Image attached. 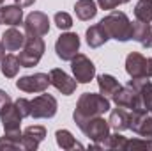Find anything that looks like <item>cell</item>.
I'll list each match as a JSON object with an SVG mask.
<instances>
[{"instance_id": "3", "label": "cell", "mask_w": 152, "mask_h": 151, "mask_svg": "<svg viewBox=\"0 0 152 151\" xmlns=\"http://www.w3.org/2000/svg\"><path fill=\"white\" fill-rule=\"evenodd\" d=\"M78 128L94 142L90 148H96V150L103 148V142H104V141L108 139V135H110V124H108V121L103 119V115L90 117V119L83 121Z\"/></svg>"}, {"instance_id": "23", "label": "cell", "mask_w": 152, "mask_h": 151, "mask_svg": "<svg viewBox=\"0 0 152 151\" xmlns=\"http://www.w3.org/2000/svg\"><path fill=\"white\" fill-rule=\"evenodd\" d=\"M97 85H99V93L103 96H113L115 93L120 89V82L112 75H99L97 76Z\"/></svg>"}, {"instance_id": "8", "label": "cell", "mask_w": 152, "mask_h": 151, "mask_svg": "<svg viewBox=\"0 0 152 151\" xmlns=\"http://www.w3.org/2000/svg\"><path fill=\"white\" fill-rule=\"evenodd\" d=\"M71 70L78 84H88L96 76V66L85 53H76L71 61Z\"/></svg>"}, {"instance_id": "1", "label": "cell", "mask_w": 152, "mask_h": 151, "mask_svg": "<svg viewBox=\"0 0 152 151\" xmlns=\"http://www.w3.org/2000/svg\"><path fill=\"white\" fill-rule=\"evenodd\" d=\"M112 103L106 96H103L101 93L96 94V93H83L80 98H78V103H76V109L73 112L75 117V123L80 126L83 121L90 119V117H96V115H103L110 110Z\"/></svg>"}, {"instance_id": "10", "label": "cell", "mask_w": 152, "mask_h": 151, "mask_svg": "<svg viewBox=\"0 0 152 151\" xmlns=\"http://www.w3.org/2000/svg\"><path fill=\"white\" fill-rule=\"evenodd\" d=\"M50 85H51L50 75L46 73H34L16 80V87L23 93H44Z\"/></svg>"}, {"instance_id": "33", "label": "cell", "mask_w": 152, "mask_h": 151, "mask_svg": "<svg viewBox=\"0 0 152 151\" xmlns=\"http://www.w3.org/2000/svg\"><path fill=\"white\" fill-rule=\"evenodd\" d=\"M34 2H36V0H14V4L20 5L21 9H23V7H30V5H34Z\"/></svg>"}, {"instance_id": "22", "label": "cell", "mask_w": 152, "mask_h": 151, "mask_svg": "<svg viewBox=\"0 0 152 151\" xmlns=\"http://www.w3.org/2000/svg\"><path fill=\"white\" fill-rule=\"evenodd\" d=\"M20 68H21V62H20L18 55H12V53H7L0 62V71L5 78H14L18 75Z\"/></svg>"}, {"instance_id": "6", "label": "cell", "mask_w": 152, "mask_h": 151, "mask_svg": "<svg viewBox=\"0 0 152 151\" xmlns=\"http://www.w3.org/2000/svg\"><path fill=\"white\" fill-rule=\"evenodd\" d=\"M80 50V36L76 32H64L60 34L57 43H55V52H57V57L62 59V61H73L76 53Z\"/></svg>"}, {"instance_id": "30", "label": "cell", "mask_w": 152, "mask_h": 151, "mask_svg": "<svg viewBox=\"0 0 152 151\" xmlns=\"http://www.w3.org/2000/svg\"><path fill=\"white\" fill-rule=\"evenodd\" d=\"M14 105H16V109H18V112H20L21 117H30V112H32L30 100H27V98H18V100L14 101Z\"/></svg>"}, {"instance_id": "24", "label": "cell", "mask_w": 152, "mask_h": 151, "mask_svg": "<svg viewBox=\"0 0 152 151\" xmlns=\"http://www.w3.org/2000/svg\"><path fill=\"white\" fill-rule=\"evenodd\" d=\"M55 139H57L58 148H62V150H66V151H69V150H83V146H81L75 137H73V133H71L69 130H57Z\"/></svg>"}, {"instance_id": "29", "label": "cell", "mask_w": 152, "mask_h": 151, "mask_svg": "<svg viewBox=\"0 0 152 151\" xmlns=\"http://www.w3.org/2000/svg\"><path fill=\"white\" fill-rule=\"evenodd\" d=\"M55 25L60 29V30H69L71 27H73V18H71V14L69 13H64V11H60V13H57L55 14Z\"/></svg>"}, {"instance_id": "19", "label": "cell", "mask_w": 152, "mask_h": 151, "mask_svg": "<svg viewBox=\"0 0 152 151\" xmlns=\"http://www.w3.org/2000/svg\"><path fill=\"white\" fill-rule=\"evenodd\" d=\"M85 39H87V44H88L90 48H99V46H103V44L110 39V36L106 34V30L103 29L101 23H96V25H92V27L87 29Z\"/></svg>"}, {"instance_id": "4", "label": "cell", "mask_w": 152, "mask_h": 151, "mask_svg": "<svg viewBox=\"0 0 152 151\" xmlns=\"http://www.w3.org/2000/svg\"><path fill=\"white\" fill-rule=\"evenodd\" d=\"M44 41L41 36H30V34H25V44L18 55L20 62H21V68H34L37 66L42 53H44Z\"/></svg>"}, {"instance_id": "5", "label": "cell", "mask_w": 152, "mask_h": 151, "mask_svg": "<svg viewBox=\"0 0 152 151\" xmlns=\"http://www.w3.org/2000/svg\"><path fill=\"white\" fill-rule=\"evenodd\" d=\"M126 71L131 78H152V59L131 52L126 57Z\"/></svg>"}, {"instance_id": "35", "label": "cell", "mask_w": 152, "mask_h": 151, "mask_svg": "<svg viewBox=\"0 0 152 151\" xmlns=\"http://www.w3.org/2000/svg\"><path fill=\"white\" fill-rule=\"evenodd\" d=\"M2 4H4V0H0V5H2Z\"/></svg>"}, {"instance_id": "20", "label": "cell", "mask_w": 152, "mask_h": 151, "mask_svg": "<svg viewBox=\"0 0 152 151\" xmlns=\"http://www.w3.org/2000/svg\"><path fill=\"white\" fill-rule=\"evenodd\" d=\"M129 112H131V110H127V109H124V107L113 109L112 114H110V119H108L110 128H113L115 132L129 130Z\"/></svg>"}, {"instance_id": "17", "label": "cell", "mask_w": 152, "mask_h": 151, "mask_svg": "<svg viewBox=\"0 0 152 151\" xmlns=\"http://www.w3.org/2000/svg\"><path fill=\"white\" fill-rule=\"evenodd\" d=\"M131 39L138 41L142 46L145 48H152V27L151 23H145V21H133V36Z\"/></svg>"}, {"instance_id": "31", "label": "cell", "mask_w": 152, "mask_h": 151, "mask_svg": "<svg viewBox=\"0 0 152 151\" xmlns=\"http://www.w3.org/2000/svg\"><path fill=\"white\" fill-rule=\"evenodd\" d=\"M96 2H97V5H99L101 9L113 11V9H117L118 5H122V4H127L129 0H96Z\"/></svg>"}, {"instance_id": "12", "label": "cell", "mask_w": 152, "mask_h": 151, "mask_svg": "<svg viewBox=\"0 0 152 151\" xmlns=\"http://www.w3.org/2000/svg\"><path fill=\"white\" fill-rule=\"evenodd\" d=\"M112 100L117 107H124L127 110H142L138 91L129 85H120V89L112 96Z\"/></svg>"}, {"instance_id": "27", "label": "cell", "mask_w": 152, "mask_h": 151, "mask_svg": "<svg viewBox=\"0 0 152 151\" xmlns=\"http://www.w3.org/2000/svg\"><path fill=\"white\" fill-rule=\"evenodd\" d=\"M21 148V139L20 137H12V135H5L0 137V151H16Z\"/></svg>"}, {"instance_id": "9", "label": "cell", "mask_w": 152, "mask_h": 151, "mask_svg": "<svg viewBox=\"0 0 152 151\" xmlns=\"http://www.w3.org/2000/svg\"><path fill=\"white\" fill-rule=\"evenodd\" d=\"M129 130L136 135L152 139V114L147 110H131L129 112Z\"/></svg>"}, {"instance_id": "28", "label": "cell", "mask_w": 152, "mask_h": 151, "mask_svg": "<svg viewBox=\"0 0 152 151\" xmlns=\"http://www.w3.org/2000/svg\"><path fill=\"white\" fill-rule=\"evenodd\" d=\"M129 150H152V139H127L126 142V151Z\"/></svg>"}, {"instance_id": "2", "label": "cell", "mask_w": 152, "mask_h": 151, "mask_svg": "<svg viewBox=\"0 0 152 151\" xmlns=\"http://www.w3.org/2000/svg\"><path fill=\"white\" fill-rule=\"evenodd\" d=\"M103 29L106 30V34L110 36V39H117V41H129L133 36V23L129 21L127 14L122 11H112L108 16H104L101 21Z\"/></svg>"}, {"instance_id": "7", "label": "cell", "mask_w": 152, "mask_h": 151, "mask_svg": "<svg viewBox=\"0 0 152 151\" xmlns=\"http://www.w3.org/2000/svg\"><path fill=\"white\" fill-rule=\"evenodd\" d=\"M30 107H32V112L30 117L34 119H50L57 114V100L51 96V94H39L34 100H30Z\"/></svg>"}, {"instance_id": "15", "label": "cell", "mask_w": 152, "mask_h": 151, "mask_svg": "<svg viewBox=\"0 0 152 151\" xmlns=\"http://www.w3.org/2000/svg\"><path fill=\"white\" fill-rule=\"evenodd\" d=\"M46 137V128L41 124H34L23 130L21 133V148L25 151H36L39 148V144L44 141Z\"/></svg>"}, {"instance_id": "16", "label": "cell", "mask_w": 152, "mask_h": 151, "mask_svg": "<svg viewBox=\"0 0 152 151\" xmlns=\"http://www.w3.org/2000/svg\"><path fill=\"white\" fill-rule=\"evenodd\" d=\"M23 21V11L20 5H0V25L16 27Z\"/></svg>"}, {"instance_id": "26", "label": "cell", "mask_w": 152, "mask_h": 151, "mask_svg": "<svg viewBox=\"0 0 152 151\" xmlns=\"http://www.w3.org/2000/svg\"><path fill=\"white\" fill-rule=\"evenodd\" d=\"M126 142H127V139L117 132V133H113V135H108V139L103 142V148H106V150L126 151Z\"/></svg>"}, {"instance_id": "32", "label": "cell", "mask_w": 152, "mask_h": 151, "mask_svg": "<svg viewBox=\"0 0 152 151\" xmlns=\"http://www.w3.org/2000/svg\"><path fill=\"white\" fill-rule=\"evenodd\" d=\"M11 101H12V100H11V96H9L5 91H2V89H0V110H2L7 103H11Z\"/></svg>"}, {"instance_id": "11", "label": "cell", "mask_w": 152, "mask_h": 151, "mask_svg": "<svg viewBox=\"0 0 152 151\" xmlns=\"http://www.w3.org/2000/svg\"><path fill=\"white\" fill-rule=\"evenodd\" d=\"M23 27H25V32L30 34V36H46L50 32V18L41 13V11H34L30 13L25 21H23Z\"/></svg>"}, {"instance_id": "25", "label": "cell", "mask_w": 152, "mask_h": 151, "mask_svg": "<svg viewBox=\"0 0 152 151\" xmlns=\"http://www.w3.org/2000/svg\"><path fill=\"white\" fill-rule=\"evenodd\" d=\"M134 16L140 21L151 23L152 21V0H138L134 5Z\"/></svg>"}, {"instance_id": "13", "label": "cell", "mask_w": 152, "mask_h": 151, "mask_svg": "<svg viewBox=\"0 0 152 151\" xmlns=\"http://www.w3.org/2000/svg\"><path fill=\"white\" fill-rule=\"evenodd\" d=\"M21 115L18 112L14 101L7 103L2 110H0V121L4 126V133H20L21 132Z\"/></svg>"}, {"instance_id": "18", "label": "cell", "mask_w": 152, "mask_h": 151, "mask_svg": "<svg viewBox=\"0 0 152 151\" xmlns=\"http://www.w3.org/2000/svg\"><path fill=\"white\" fill-rule=\"evenodd\" d=\"M2 43H4V46H5L7 52L21 50L23 44H25V34H21L16 27H11V29H7L2 34Z\"/></svg>"}, {"instance_id": "14", "label": "cell", "mask_w": 152, "mask_h": 151, "mask_svg": "<svg viewBox=\"0 0 152 151\" xmlns=\"http://www.w3.org/2000/svg\"><path fill=\"white\" fill-rule=\"evenodd\" d=\"M50 82H51V85H53L58 93H62L64 96L73 94L76 91V85H78L76 78H71L66 71H62L60 68H53V70L50 71Z\"/></svg>"}, {"instance_id": "21", "label": "cell", "mask_w": 152, "mask_h": 151, "mask_svg": "<svg viewBox=\"0 0 152 151\" xmlns=\"http://www.w3.org/2000/svg\"><path fill=\"white\" fill-rule=\"evenodd\" d=\"M75 13L81 21H88L97 14V4L94 0H78L75 4Z\"/></svg>"}, {"instance_id": "34", "label": "cell", "mask_w": 152, "mask_h": 151, "mask_svg": "<svg viewBox=\"0 0 152 151\" xmlns=\"http://www.w3.org/2000/svg\"><path fill=\"white\" fill-rule=\"evenodd\" d=\"M4 57H5V46H4V43L0 41V62H2Z\"/></svg>"}]
</instances>
